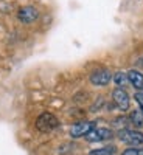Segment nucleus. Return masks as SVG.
I'll list each match as a JSON object with an SVG mask.
<instances>
[{
	"instance_id": "12",
	"label": "nucleus",
	"mask_w": 143,
	"mask_h": 155,
	"mask_svg": "<svg viewBox=\"0 0 143 155\" xmlns=\"http://www.w3.org/2000/svg\"><path fill=\"white\" fill-rule=\"evenodd\" d=\"M89 155H114V153H112V149H95Z\"/></svg>"
},
{
	"instance_id": "9",
	"label": "nucleus",
	"mask_w": 143,
	"mask_h": 155,
	"mask_svg": "<svg viewBox=\"0 0 143 155\" xmlns=\"http://www.w3.org/2000/svg\"><path fill=\"white\" fill-rule=\"evenodd\" d=\"M129 121L135 127H143V112L141 110H132L129 115Z\"/></svg>"
},
{
	"instance_id": "2",
	"label": "nucleus",
	"mask_w": 143,
	"mask_h": 155,
	"mask_svg": "<svg viewBox=\"0 0 143 155\" xmlns=\"http://www.w3.org/2000/svg\"><path fill=\"white\" fill-rule=\"evenodd\" d=\"M36 127L41 132H51L53 129L58 127V118L51 113H42L36 120Z\"/></svg>"
},
{
	"instance_id": "10",
	"label": "nucleus",
	"mask_w": 143,
	"mask_h": 155,
	"mask_svg": "<svg viewBox=\"0 0 143 155\" xmlns=\"http://www.w3.org/2000/svg\"><path fill=\"white\" fill-rule=\"evenodd\" d=\"M114 82L117 84V88H123L128 82V73L124 71H118L114 74Z\"/></svg>"
},
{
	"instance_id": "5",
	"label": "nucleus",
	"mask_w": 143,
	"mask_h": 155,
	"mask_svg": "<svg viewBox=\"0 0 143 155\" xmlns=\"http://www.w3.org/2000/svg\"><path fill=\"white\" fill-rule=\"evenodd\" d=\"M112 98H114V102L117 104V107H118L120 110H128L129 109V102H131V99H129V95L124 88H115L114 93H112Z\"/></svg>"
},
{
	"instance_id": "6",
	"label": "nucleus",
	"mask_w": 143,
	"mask_h": 155,
	"mask_svg": "<svg viewBox=\"0 0 143 155\" xmlns=\"http://www.w3.org/2000/svg\"><path fill=\"white\" fill-rule=\"evenodd\" d=\"M112 79V74L109 70H104V68H101V70H97L92 73V76H90V82H92L94 85H107Z\"/></svg>"
},
{
	"instance_id": "4",
	"label": "nucleus",
	"mask_w": 143,
	"mask_h": 155,
	"mask_svg": "<svg viewBox=\"0 0 143 155\" xmlns=\"http://www.w3.org/2000/svg\"><path fill=\"white\" fill-rule=\"evenodd\" d=\"M112 130L111 129H106V127H95L92 132H89L86 135V140L90 141V143H97V141H106V140H111L112 138Z\"/></svg>"
},
{
	"instance_id": "13",
	"label": "nucleus",
	"mask_w": 143,
	"mask_h": 155,
	"mask_svg": "<svg viewBox=\"0 0 143 155\" xmlns=\"http://www.w3.org/2000/svg\"><path fill=\"white\" fill-rule=\"evenodd\" d=\"M134 98H135V101H137V104L140 106V110L143 112V90H141V92H137Z\"/></svg>"
},
{
	"instance_id": "3",
	"label": "nucleus",
	"mask_w": 143,
	"mask_h": 155,
	"mask_svg": "<svg viewBox=\"0 0 143 155\" xmlns=\"http://www.w3.org/2000/svg\"><path fill=\"white\" fill-rule=\"evenodd\" d=\"M95 129V123L92 121H81V123H75L70 127V135L73 138H81L86 137L89 132H92Z\"/></svg>"
},
{
	"instance_id": "8",
	"label": "nucleus",
	"mask_w": 143,
	"mask_h": 155,
	"mask_svg": "<svg viewBox=\"0 0 143 155\" xmlns=\"http://www.w3.org/2000/svg\"><path fill=\"white\" fill-rule=\"evenodd\" d=\"M128 81L131 82L138 92L140 90H143V74L137 70H129L128 71Z\"/></svg>"
},
{
	"instance_id": "7",
	"label": "nucleus",
	"mask_w": 143,
	"mask_h": 155,
	"mask_svg": "<svg viewBox=\"0 0 143 155\" xmlns=\"http://www.w3.org/2000/svg\"><path fill=\"white\" fill-rule=\"evenodd\" d=\"M17 17L23 23H31L39 17V12H37V9L34 6H23V8H20Z\"/></svg>"
},
{
	"instance_id": "11",
	"label": "nucleus",
	"mask_w": 143,
	"mask_h": 155,
	"mask_svg": "<svg viewBox=\"0 0 143 155\" xmlns=\"http://www.w3.org/2000/svg\"><path fill=\"white\" fill-rule=\"evenodd\" d=\"M121 155H143V149H138V147H128L123 150Z\"/></svg>"
},
{
	"instance_id": "1",
	"label": "nucleus",
	"mask_w": 143,
	"mask_h": 155,
	"mask_svg": "<svg viewBox=\"0 0 143 155\" xmlns=\"http://www.w3.org/2000/svg\"><path fill=\"white\" fill-rule=\"evenodd\" d=\"M118 138L126 144L131 146H138L143 144V134L138 130H134V129H120L118 130Z\"/></svg>"
}]
</instances>
